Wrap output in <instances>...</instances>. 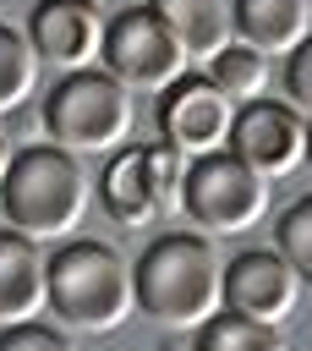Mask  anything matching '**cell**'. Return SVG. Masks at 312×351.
Returning <instances> with one entry per match:
<instances>
[{
  "mask_svg": "<svg viewBox=\"0 0 312 351\" xmlns=\"http://www.w3.org/2000/svg\"><path fill=\"white\" fill-rule=\"evenodd\" d=\"M137 307L164 329H197L224 307V258L203 230H164L131 258Z\"/></svg>",
  "mask_w": 312,
  "mask_h": 351,
  "instance_id": "cell-1",
  "label": "cell"
},
{
  "mask_svg": "<svg viewBox=\"0 0 312 351\" xmlns=\"http://www.w3.org/2000/svg\"><path fill=\"white\" fill-rule=\"evenodd\" d=\"M0 208H5L11 230L33 236V241H66L93 208V181L77 165V154L38 143V148L11 154L5 181H0Z\"/></svg>",
  "mask_w": 312,
  "mask_h": 351,
  "instance_id": "cell-2",
  "label": "cell"
},
{
  "mask_svg": "<svg viewBox=\"0 0 312 351\" xmlns=\"http://www.w3.org/2000/svg\"><path fill=\"white\" fill-rule=\"evenodd\" d=\"M49 307L60 324L109 335L137 313L131 258L109 241H66L49 258Z\"/></svg>",
  "mask_w": 312,
  "mask_h": 351,
  "instance_id": "cell-3",
  "label": "cell"
},
{
  "mask_svg": "<svg viewBox=\"0 0 312 351\" xmlns=\"http://www.w3.org/2000/svg\"><path fill=\"white\" fill-rule=\"evenodd\" d=\"M137 126L131 88H120L104 66L60 71V82L44 93V132L66 154H115L126 148Z\"/></svg>",
  "mask_w": 312,
  "mask_h": 351,
  "instance_id": "cell-4",
  "label": "cell"
},
{
  "mask_svg": "<svg viewBox=\"0 0 312 351\" xmlns=\"http://www.w3.org/2000/svg\"><path fill=\"white\" fill-rule=\"evenodd\" d=\"M181 214L203 236H246L268 219V176H257L230 148L197 154L181 170Z\"/></svg>",
  "mask_w": 312,
  "mask_h": 351,
  "instance_id": "cell-5",
  "label": "cell"
},
{
  "mask_svg": "<svg viewBox=\"0 0 312 351\" xmlns=\"http://www.w3.org/2000/svg\"><path fill=\"white\" fill-rule=\"evenodd\" d=\"M181 170L186 159L170 143H126L109 154L104 176H99V203L115 225L142 230L164 214H181Z\"/></svg>",
  "mask_w": 312,
  "mask_h": 351,
  "instance_id": "cell-6",
  "label": "cell"
},
{
  "mask_svg": "<svg viewBox=\"0 0 312 351\" xmlns=\"http://www.w3.org/2000/svg\"><path fill=\"white\" fill-rule=\"evenodd\" d=\"M104 71L131 88V93H159L170 88L181 71H186V55L181 44L164 33V22L148 11V5H126L120 16L104 22V49H99Z\"/></svg>",
  "mask_w": 312,
  "mask_h": 351,
  "instance_id": "cell-7",
  "label": "cell"
},
{
  "mask_svg": "<svg viewBox=\"0 0 312 351\" xmlns=\"http://www.w3.org/2000/svg\"><path fill=\"white\" fill-rule=\"evenodd\" d=\"M230 121H235V104L208 77L181 71L170 88H159V132H164L159 143H170L181 159L224 148L230 143Z\"/></svg>",
  "mask_w": 312,
  "mask_h": 351,
  "instance_id": "cell-8",
  "label": "cell"
},
{
  "mask_svg": "<svg viewBox=\"0 0 312 351\" xmlns=\"http://www.w3.org/2000/svg\"><path fill=\"white\" fill-rule=\"evenodd\" d=\"M224 148L235 159H246L257 176L279 181L296 165H307V115L296 104H279V99H252L235 110Z\"/></svg>",
  "mask_w": 312,
  "mask_h": 351,
  "instance_id": "cell-9",
  "label": "cell"
},
{
  "mask_svg": "<svg viewBox=\"0 0 312 351\" xmlns=\"http://www.w3.org/2000/svg\"><path fill=\"white\" fill-rule=\"evenodd\" d=\"M301 280L296 269L279 258V247H246L224 263V307L257 324H290V313L301 307Z\"/></svg>",
  "mask_w": 312,
  "mask_h": 351,
  "instance_id": "cell-10",
  "label": "cell"
},
{
  "mask_svg": "<svg viewBox=\"0 0 312 351\" xmlns=\"http://www.w3.org/2000/svg\"><path fill=\"white\" fill-rule=\"evenodd\" d=\"M27 44L55 71L99 66V49H104V11H99V0H38L33 16H27Z\"/></svg>",
  "mask_w": 312,
  "mask_h": 351,
  "instance_id": "cell-11",
  "label": "cell"
},
{
  "mask_svg": "<svg viewBox=\"0 0 312 351\" xmlns=\"http://www.w3.org/2000/svg\"><path fill=\"white\" fill-rule=\"evenodd\" d=\"M49 307V252L22 236V230H0V324H22L38 318Z\"/></svg>",
  "mask_w": 312,
  "mask_h": 351,
  "instance_id": "cell-12",
  "label": "cell"
},
{
  "mask_svg": "<svg viewBox=\"0 0 312 351\" xmlns=\"http://www.w3.org/2000/svg\"><path fill=\"white\" fill-rule=\"evenodd\" d=\"M230 33L263 55H290L312 33V16L301 0H230Z\"/></svg>",
  "mask_w": 312,
  "mask_h": 351,
  "instance_id": "cell-13",
  "label": "cell"
},
{
  "mask_svg": "<svg viewBox=\"0 0 312 351\" xmlns=\"http://www.w3.org/2000/svg\"><path fill=\"white\" fill-rule=\"evenodd\" d=\"M148 11L164 22V33L181 44L186 60H208L230 44V5L224 0H148Z\"/></svg>",
  "mask_w": 312,
  "mask_h": 351,
  "instance_id": "cell-14",
  "label": "cell"
},
{
  "mask_svg": "<svg viewBox=\"0 0 312 351\" xmlns=\"http://www.w3.org/2000/svg\"><path fill=\"white\" fill-rule=\"evenodd\" d=\"M208 71V82L241 110V104H252V99H268V82H274V66H268V55L263 49H252V44H241V38H230L224 49H213L208 60H203Z\"/></svg>",
  "mask_w": 312,
  "mask_h": 351,
  "instance_id": "cell-15",
  "label": "cell"
},
{
  "mask_svg": "<svg viewBox=\"0 0 312 351\" xmlns=\"http://www.w3.org/2000/svg\"><path fill=\"white\" fill-rule=\"evenodd\" d=\"M192 351H285V335L274 324H257V318H241V313L219 307L213 318L197 324Z\"/></svg>",
  "mask_w": 312,
  "mask_h": 351,
  "instance_id": "cell-16",
  "label": "cell"
},
{
  "mask_svg": "<svg viewBox=\"0 0 312 351\" xmlns=\"http://www.w3.org/2000/svg\"><path fill=\"white\" fill-rule=\"evenodd\" d=\"M38 71H44V60H38V49L27 44V33L11 27V22H0V115L33 99Z\"/></svg>",
  "mask_w": 312,
  "mask_h": 351,
  "instance_id": "cell-17",
  "label": "cell"
},
{
  "mask_svg": "<svg viewBox=\"0 0 312 351\" xmlns=\"http://www.w3.org/2000/svg\"><path fill=\"white\" fill-rule=\"evenodd\" d=\"M274 241H279V258L296 269V280L312 291V192H307V197H296V203L279 214Z\"/></svg>",
  "mask_w": 312,
  "mask_h": 351,
  "instance_id": "cell-18",
  "label": "cell"
},
{
  "mask_svg": "<svg viewBox=\"0 0 312 351\" xmlns=\"http://www.w3.org/2000/svg\"><path fill=\"white\" fill-rule=\"evenodd\" d=\"M0 351H77L60 329L38 324V318H22V324H5L0 329Z\"/></svg>",
  "mask_w": 312,
  "mask_h": 351,
  "instance_id": "cell-19",
  "label": "cell"
},
{
  "mask_svg": "<svg viewBox=\"0 0 312 351\" xmlns=\"http://www.w3.org/2000/svg\"><path fill=\"white\" fill-rule=\"evenodd\" d=\"M285 93H290L285 104H296V110L312 121V33L285 55Z\"/></svg>",
  "mask_w": 312,
  "mask_h": 351,
  "instance_id": "cell-20",
  "label": "cell"
},
{
  "mask_svg": "<svg viewBox=\"0 0 312 351\" xmlns=\"http://www.w3.org/2000/svg\"><path fill=\"white\" fill-rule=\"evenodd\" d=\"M5 165H11V143L0 137V181H5Z\"/></svg>",
  "mask_w": 312,
  "mask_h": 351,
  "instance_id": "cell-21",
  "label": "cell"
},
{
  "mask_svg": "<svg viewBox=\"0 0 312 351\" xmlns=\"http://www.w3.org/2000/svg\"><path fill=\"white\" fill-rule=\"evenodd\" d=\"M307 165H312V121H307Z\"/></svg>",
  "mask_w": 312,
  "mask_h": 351,
  "instance_id": "cell-22",
  "label": "cell"
},
{
  "mask_svg": "<svg viewBox=\"0 0 312 351\" xmlns=\"http://www.w3.org/2000/svg\"><path fill=\"white\" fill-rule=\"evenodd\" d=\"M301 5H307V16H312V0H301Z\"/></svg>",
  "mask_w": 312,
  "mask_h": 351,
  "instance_id": "cell-23",
  "label": "cell"
}]
</instances>
